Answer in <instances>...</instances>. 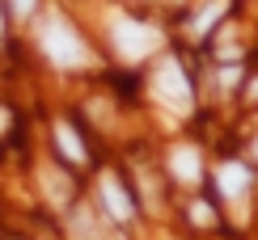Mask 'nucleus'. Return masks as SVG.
Segmentation results:
<instances>
[{
    "label": "nucleus",
    "instance_id": "nucleus-1",
    "mask_svg": "<svg viewBox=\"0 0 258 240\" xmlns=\"http://www.w3.org/2000/svg\"><path fill=\"white\" fill-rule=\"evenodd\" d=\"M38 47L47 51V59L55 63V68H89V63H93L85 38L68 26V17H59V13H51L38 26Z\"/></svg>",
    "mask_w": 258,
    "mask_h": 240
},
{
    "label": "nucleus",
    "instance_id": "nucleus-2",
    "mask_svg": "<svg viewBox=\"0 0 258 240\" xmlns=\"http://www.w3.org/2000/svg\"><path fill=\"white\" fill-rule=\"evenodd\" d=\"M153 97L174 114H186L195 105V89H190V80H186V72H182L178 59H161V68L153 76Z\"/></svg>",
    "mask_w": 258,
    "mask_h": 240
},
{
    "label": "nucleus",
    "instance_id": "nucleus-3",
    "mask_svg": "<svg viewBox=\"0 0 258 240\" xmlns=\"http://www.w3.org/2000/svg\"><path fill=\"white\" fill-rule=\"evenodd\" d=\"M157 42H161V34H157L153 26H144V21H132V17L114 21V47H119V55L127 63L144 59L148 51H157Z\"/></svg>",
    "mask_w": 258,
    "mask_h": 240
},
{
    "label": "nucleus",
    "instance_id": "nucleus-4",
    "mask_svg": "<svg viewBox=\"0 0 258 240\" xmlns=\"http://www.w3.org/2000/svg\"><path fill=\"white\" fill-rule=\"evenodd\" d=\"M98 190H102V202H106V211H110V219H114V223H127V219L136 215L132 194H127L123 185H119V177H114V173H102Z\"/></svg>",
    "mask_w": 258,
    "mask_h": 240
},
{
    "label": "nucleus",
    "instance_id": "nucleus-5",
    "mask_svg": "<svg viewBox=\"0 0 258 240\" xmlns=\"http://www.w3.org/2000/svg\"><path fill=\"white\" fill-rule=\"evenodd\" d=\"M250 169L245 165H220V173H216V185H220V194L224 198H241L245 190H250Z\"/></svg>",
    "mask_w": 258,
    "mask_h": 240
},
{
    "label": "nucleus",
    "instance_id": "nucleus-6",
    "mask_svg": "<svg viewBox=\"0 0 258 240\" xmlns=\"http://www.w3.org/2000/svg\"><path fill=\"white\" fill-rule=\"evenodd\" d=\"M55 148L63 152L68 165H85V144L77 139V131H72L68 123H55Z\"/></svg>",
    "mask_w": 258,
    "mask_h": 240
},
{
    "label": "nucleus",
    "instance_id": "nucleus-7",
    "mask_svg": "<svg viewBox=\"0 0 258 240\" xmlns=\"http://www.w3.org/2000/svg\"><path fill=\"white\" fill-rule=\"evenodd\" d=\"M224 13H229V0H212V5H203L199 13H195V21H190V34H195V38H203V34H208V30L216 26Z\"/></svg>",
    "mask_w": 258,
    "mask_h": 240
},
{
    "label": "nucleus",
    "instance_id": "nucleus-8",
    "mask_svg": "<svg viewBox=\"0 0 258 240\" xmlns=\"http://www.w3.org/2000/svg\"><path fill=\"white\" fill-rule=\"evenodd\" d=\"M174 177H182V181L199 177V152L195 148H178L174 152Z\"/></svg>",
    "mask_w": 258,
    "mask_h": 240
},
{
    "label": "nucleus",
    "instance_id": "nucleus-9",
    "mask_svg": "<svg viewBox=\"0 0 258 240\" xmlns=\"http://www.w3.org/2000/svg\"><path fill=\"white\" fill-rule=\"evenodd\" d=\"M5 5H9V13H13L17 21H26V17H34L38 0H5Z\"/></svg>",
    "mask_w": 258,
    "mask_h": 240
},
{
    "label": "nucleus",
    "instance_id": "nucleus-10",
    "mask_svg": "<svg viewBox=\"0 0 258 240\" xmlns=\"http://www.w3.org/2000/svg\"><path fill=\"white\" fill-rule=\"evenodd\" d=\"M190 215H195L199 223H212V211H208V206H203V202H195V206H190Z\"/></svg>",
    "mask_w": 258,
    "mask_h": 240
},
{
    "label": "nucleus",
    "instance_id": "nucleus-11",
    "mask_svg": "<svg viewBox=\"0 0 258 240\" xmlns=\"http://www.w3.org/2000/svg\"><path fill=\"white\" fill-rule=\"evenodd\" d=\"M9 127V110H0V131H5Z\"/></svg>",
    "mask_w": 258,
    "mask_h": 240
},
{
    "label": "nucleus",
    "instance_id": "nucleus-12",
    "mask_svg": "<svg viewBox=\"0 0 258 240\" xmlns=\"http://www.w3.org/2000/svg\"><path fill=\"white\" fill-rule=\"evenodd\" d=\"M0 30H5V17H0Z\"/></svg>",
    "mask_w": 258,
    "mask_h": 240
},
{
    "label": "nucleus",
    "instance_id": "nucleus-13",
    "mask_svg": "<svg viewBox=\"0 0 258 240\" xmlns=\"http://www.w3.org/2000/svg\"><path fill=\"white\" fill-rule=\"evenodd\" d=\"M254 156H258V144H254Z\"/></svg>",
    "mask_w": 258,
    "mask_h": 240
}]
</instances>
